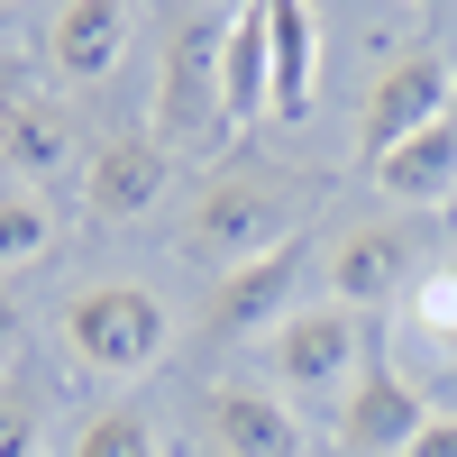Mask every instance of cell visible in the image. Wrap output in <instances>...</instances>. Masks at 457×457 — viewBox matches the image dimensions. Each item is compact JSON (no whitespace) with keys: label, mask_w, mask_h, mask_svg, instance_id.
Listing matches in <instances>:
<instances>
[{"label":"cell","mask_w":457,"mask_h":457,"mask_svg":"<svg viewBox=\"0 0 457 457\" xmlns=\"http://www.w3.org/2000/svg\"><path fill=\"white\" fill-rule=\"evenodd\" d=\"M302 211H312L302 174H284V165H220V174L202 183L193 220H183V247L228 275V265L275 256L284 238H302Z\"/></svg>","instance_id":"cell-1"},{"label":"cell","mask_w":457,"mask_h":457,"mask_svg":"<svg viewBox=\"0 0 457 457\" xmlns=\"http://www.w3.org/2000/svg\"><path fill=\"white\" fill-rule=\"evenodd\" d=\"M55 329H64V357L73 366H92V375H110V385H129V375H146V366H165V348H174V312H165V293H146V284H83L55 312Z\"/></svg>","instance_id":"cell-2"},{"label":"cell","mask_w":457,"mask_h":457,"mask_svg":"<svg viewBox=\"0 0 457 457\" xmlns=\"http://www.w3.org/2000/svg\"><path fill=\"white\" fill-rule=\"evenodd\" d=\"M439 120H457V64L439 46L385 55V73L366 83V110H357V165H385L403 137H421Z\"/></svg>","instance_id":"cell-3"},{"label":"cell","mask_w":457,"mask_h":457,"mask_svg":"<svg viewBox=\"0 0 457 457\" xmlns=\"http://www.w3.org/2000/svg\"><path fill=\"white\" fill-rule=\"evenodd\" d=\"M366 320L348 312V302H320V312H293L275 329V348H265V385H275L284 403H329L348 394L366 375Z\"/></svg>","instance_id":"cell-4"},{"label":"cell","mask_w":457,"mask_h":457,"mask_svg":"<svg viewBox=\"0 0 457 457\" xmlns=\"http://www.w3.org/2000/svg\"><path fill=\"white\" fill-rule=\"evenodd\" d=\"M228 129V101H220V28L211 19H183L165 73H156V146L165 156H211Z\"/></svg>","instance_id":"cell-5"},{"label":"cell","mask_w":457,"mask_h":457,"mask_svg":"<svg viewBox=\"0 0 457 457\" xmlns=\"http://www.w3.org/2000/svg\"><path fill=\"white\" fill-rule=\"evenodd\" d=\"M421 430H430V394L394 357H366V375L338 394V448L348 457H403Z\"/></svg>","instance_id":"cell-6"},{"label":"cell","mask_w":457,"mask_h":457,"mask_svg":"<svg viewBox=\"0 0 457 457\" xmlns=\"http://www.w3.org/2000/svg\"><path fill=\"white\" fill-rule=\"evenodd\" d=\"M302 284H312V247L284 238L275 256H247V265H228L220 293H211V329L220 338H265V329H284L302 312Z\"/></svg>","instance_id":"cell-7"},{"label":"cell","mask_w":457,"mask_h":457,"mask_svg":"<svg viewBox=\"0 0 457 457\" xmlns=\"http://www.w3.org/2000/svg\"><path fill=\"white\" fill-rule=\"evenodd\" d=\"M165 183H174V156L156 146V129H129V137H101L92 156H83V211L110 220V228H129L165 202Z\"/></svg>","instance_id":"cell-8"},{"label":"cell","mask_w":457,"mask_h":457,"mask_svg":"<svg viewBox=\"0 0 457 457\" xmlns=\"http://www.w3.org/2000/svg\"><path fill=\"white\" fill-rule=\"evenodd\" d=\"M129 37H137V0H55L46 64L64 73L73 92H101L110 73L129 64Z\"/></svg>","instance_id":"cell-9"},{"label":"cell","mask_w":457,"mask_h":457,"mask_svg":"<svg viewBox=\"0 0 457 457\" xmlns=\"http://www.w3.org/2000/svg\"><path fill=\"white\" fill-rule=\"evenodd\" d=\"M421 247L403 238V228H385V220H366V228H348V238L329 247V302H348V312H375V302H403L411 284H421V265H411Z\"/></svg>","instance_id":"cell-10"},{"label":"cell","mask_w":457,"mask_h":457,"mask_svg":"<svg viewBox=\"0 0 457 457\" xmlns=\"http://www.w3.org/2000/svg\"><path fill=\"white\" fill-rule=\"evenodd\" d=\"M220 101H228V129H247L275 110V37H265V0H238L220 19Z\"/></svg>","instance_id":"cell-11"},{"label":"cell","mask_w":457,"mask_h":457,"mask_svg":"<svg viewBox=\"0 0 457 457\" xmlns=\"http://www.w3.org/2000/svg\"><path fill=\"white\" fill-rule=\"evenodd\" d=\"M211 448L220 457H302V421L275 385H220L211 394Z\"/></svg>","instance_id":"cell-12"},{"label":"cell","mask_w":457,"mask_h":457,"mask_svg":"<svg viewBox=\"0 0 457 457\" xmlns=\"http://www.w3.org/2000/svg\"><path fill=\"white\" fill-rule=\"evenodd\" d=\"M375 174V193L385 202H403V211H439V202H457V120H439V129H421V137H403L385 165H366Z\"/></svg>","instance_id":"cell-13"},{"label":"cell","mask_w":457,"mask_h":457,"mask_svg":"<svg viewBox=\"0 0 457 457\" xmlns=\"http://www.w3.org/2000/svg\"><path fill=\"white\" fill-rule=\"evenodd\" d=\"M265 37H275V120H302L320 83V19L312 0H265Z\"/></svg>","instance_id":"cell-14"},{"label":"cell","mask_w":457,"mask_h":457,"mask_svg":"<svg viewBox=\"0 0 457 457\" xmlns=\"http://www.w3.org/2000/svg\"><path fill=\"white\" fill-rule=\"evenodd\" d=\"M73 156V110L64 101H19L10 110V129H0V174H19V183H37V174H55Z\"/></svg>","instance_id":"cell-15"},{"label":"cell","mask_w":457,"mask_h":457,"mask_svg":"<svg viewBox=\"0 0 457 457\" xmlns=\"http://www.w3.org/2000/svg\"><path fill=\"white\" fill-rule=\"evenodd\" d=\"M73 457H165V430L146 403H101L83 430H73Z\"/></svg>","instance_id":"cell-16"},{"label":"cell","mask_w":457,"mask_h":457,"mask_svg":"<svg viewBox=\"0 0 457 457\" xmlns=\"http://www.w3.org/2000/svg\"><path fill=\"white\" fill-rule=\"evenodd\" d=\"M403 320L421 348H457V265H421V284L403 293Z\"/></svg>","instance_id":"cell-17"},{"label":"cell","mask_w":457,"mask_h":457,"mask_svg":"<svg viewBox=\"0 0 457 457\" xmlns=\"http://www.w3.org/2000/svg\"><path fill=\"white\" fill-rule=\"evenodd\" d=\"M46 247H55L46 202H37V193H19V183H0V275H10V265H37Z\"/></svg>","instance_id":"cell-18"},{"label":"cell","mask_w":457,"mask_h":457,"mask_svg":"<svg viewBox=\"0 0 457 457\" xmlns=\"http://www.w3.org/2000/svg\"><path fill=\"white\" fill-rule=\"evenodd\" d=\"M46 448V421H37V403L19 385H0V457H37Z\"/></svg>","instance_id":"cell-19"},{"label":"cell","mask_w":457,"mask_h":457,"mask_svg":"<svg viewBox=\"0 0 457 457\" xmlns=\"http://www.w3.org/2000/svg\"><path fill=\"white\" fill-rule=\"evenodd\" d=\"M403 457H457V411H430V430L411 439Z\"/></svg>","instance_id":"cell-20"},{"label":"cell","mask_w":457,"mask_h":457,"mask_svg":"<svg viewBox=\"0 0 457 457\" xmlns=\"http://www.w3.org/2000/svg\"><path fill=\"white\" fill-rule=\"evenodd\" d=\"M10 348H19V302L0 293V357H10Z\"/></svg>","instance_id":"cell-21"},{"label":"cell","mask_w":457,"mask_h":457,"mask_svg":"<svg viewBox=\"0 0 457 457\" xmlns=\"http://www.w3.org/2000/svg\"><path fill=\"white\" fill-rule=\"evenodd\" d=\"M28 92H10V73H0V129H10V110H19Z\"/></svg>","instance_id":"cell-22"}]
</instances>
